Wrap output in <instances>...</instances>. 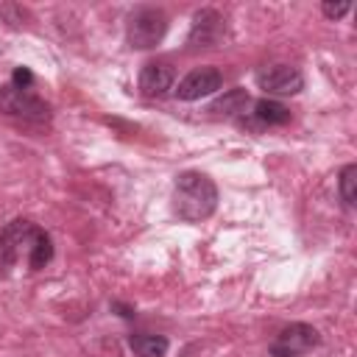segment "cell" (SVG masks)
<instances>
[{
	"mask_svg": "<svg viewBox=\"0 0 357 357\" xmlns=\"http://www.w3.org/2000/svg\"><path fill=\"white\" fill-rule=\"evenodd\" d=\"M220 86H223L220 70H215V67H195V70H190V73L178 81L176 98H178V100H201V98L218 92Z\"/></svg>",
	"mask_w": 357,
	"mask_h": 357,
	"instance_id": "52a82bcc",
	"label": "cell"
},
{
	"mask_svg": "<svg viewBox=\"0 0 357 357\" xmlns=\"http://www.w3.org/2000/svg\"><path fill=\"white\" fill-rule=\"evenodd\" d=\"M223 36V17L215 8H201L192 17V28L187 36L190 50H201V47H215Z\"/></svg>",
	"mask_w": 357,
	"mask_h": 357,
	"instance_id": "ba28073f",
	"label": "cell"
},
{
	"mask_svg": "<svg viewBox=\"0 0 357 357\" xmlns=\"http://www.w3.org/2000/svg\"><path fill=\"white\" fill-rule=\"evenodd\" d=\"M173 86V70L167 61H148L139 70V92L145 98H162Z\"/></svg>",
	"mask_w": 357,
	"mask_h": 357,
	"instance_id": "9c48e42d",
	"label": "cell"
},
{
	"mask_svg": "<svg viewBox=\"0 0 357 357\" xmlns=\"http://www.w3.org/2000/svg\"><path fill=\"white\" fill-rule=\"evenodd\" d=\"M167 33V14L156 6H142L131 11L126 22V39L134 50H151L156 47Z\"/></svg>",
	"mask_w": 357,
	"mask_h": 357,
	"instance_id": "3957f363",
	"label": "cell"
},
{
	"mask_svg": "<svg viewBox=\"0 0 357 357\" xmlns=\"http://www.w3.org/2000/svg\"><path fill=\"white\" fill-rule=\"evenodd\" d=\"M257 86L268 95H296L304 89V75L290 64H271L257 73Z\"/></svg>",
	"mask_w": 357,
	"mask_h": 357,
	"instance_id": "8992f818",
	"label": "cell"
},
{
	"mask_svg": "<svg viewBox=\"0 0 357 357\" xmlns=\"http://www.w3.org/2000/svg\"><path fill=\"white\" fill-rule=\"evenodd\" d=\"M218 206V187L209 176L198 173V170H184L176 176L173 184V212L187 220V223H198L204 218H209Z\"/></svg>",
	"mask_w": 357,
	"mask_h": 357,
	"instance_id": "7a4b0ae2",
	"label": "cell"
},
{
	"mask_svg": "<svg viewBox=\"0 0 357 357\" xmlns=\"http://www.w3.org/2000/svg\"><path fill=\"white\" fill-rule=\"evenodd\" d=\"M0 112L8 117H20L25 123L50 120V106L42 98H36L31 89H17L14 84L0 86Z\"/></svg>",
	"mask_w": 357,
	"mask_h": 357,
	"instance_id": "277c9868",
	"label": "cell"
},
{
	"mask_svg": "<svg viewBox=\"0 0 357 357\" xmlns=\"http://www.w3.org/2000/svg\"><path fill=\"white\" fill-rule=\"evenodd\" d=\"M321 343V335L315 326L310 324H290L284 326L273 343H271V357H301L307 351H312Z\"/></svg>",
	"mask_w": 357,
	"mask_h": 357,
	"instance_id": "5b68a950",
	"label": "cell"
},
{
	"mask_svg": "<svg viewBox=\"0 0 357 357\" xmlns=\"http://www.w3.org/2000/svg\"><path fill=\"white\" fill-rule=\"evenodd\" d=\"M254 120H257V126H284V123H290V109L284 106V103H279V100H273V98H262V100H257L254 103Z\"/></svg>",
	"mask_w": 357,
	"mask_h": 357,
	"instance_id": "30bf717a",
	"label": "cell"
},
{
	"mask_svg": "<svg viewBox=\"0 0 357 357\" xmlns=\"http://www.w3.org/2000/svg\"><path fill=\"white\" fill-rule=\"evenodd\" d=\"M340 198L349 209L357 204V165H346L340 170Z\"/></svg>",
	"mask_w": 357,
	"mask_h": 357,
	"instance_id": "4fadbf2b",
	"label": "cell"
},
{
	"mask_svg": "<svg viewBox=\"0 0 357 357\" xmlns=\"http://www.w3.org/2000/svg\"><path fill=\"white\" fill-rule=\"evenodd\" d=\"M20 259L31 271H42L53 259V240L36 223L17 218L0 229V273H8Z\"/></svg>",
	"mask_w": 357,
	"mask_h": 357,
	"instance_id": "6da1fadb",
	"label": "cell"
},
{
	"mask_svg": "<svg viewBox=\"0 0 357 357\" xmlns=\"http://www.w3.org/2000/svg\"><path fill=\"white\" fill-rule=\"evenodd\" d=\"M128 349L137 354V357H165L170 343L165 335H148V332H139V335H131L128 337Z\"/></svg>",
	"mask_w": 357,
	"mask_h": 357,
	"instance_id": "8fae6325",
	"label": "cell"
},
{
	"mask_svg": "<svg viewBox=\"0 0 357 357\" xmlns=\"http://www.w3.org/2000/svg\"><path fill=\"white\" fill-rule=\"evenodd\" d=\"M248 106V92L245 89H229L220 100H215L209 106V112L215 114H226V117H234V114H243Z\"/></svg>",
	"mask_w": 357,
	"mask_h": 357,
	"instance_id": "7c38bea8",
	"label": "cell"
},
{
	"mask_svg": "<svg viewBox=\"0 0 357 357\" xmlns=\"http://www.w3.org/2000/svg\"><path fill=\"white\" fill-rule=\"evenodd\" d=\"M112 310H117L123 318H134V307H126V304H120V301H114Z\"/></svg>",
	"mask_w": 357,
	"mask_h": 357,
	"instance_id": "2e32d148",
	"label": "cell"
},
{
	"mask_svg": "<svg viewBox=\"0 0 357 357\" xmlns=\"http://www.w3.org/2000/svg\"><path fill=\"white\" fill-rule=\"evenodd\" d=\"M11 84H14L17 89H28V86L33 84V73H31L28 67H17V70L11 73Z\"/></svg>",
	"mask_w": 357,
	"mask_h": 357,
	"instance_id": "9a60e30c",
	"label": "cell"
},
{
	"mask_svg": "<svg viewBox=\"0 0 357 357\" xmlns=\"http://www.w3.org/2000/svg\"><path fill=\"white\" fill-rule=\"evenodd\" d=\"M321 11H324V17H329V20H340V17H346V14L351 11V3H324Z\"/></svg>",
	"mask_w": 357,
	"mask_h": 357,
	"instance_id": "5bb4252c",
	"label": "cell"
}]
</instances>
